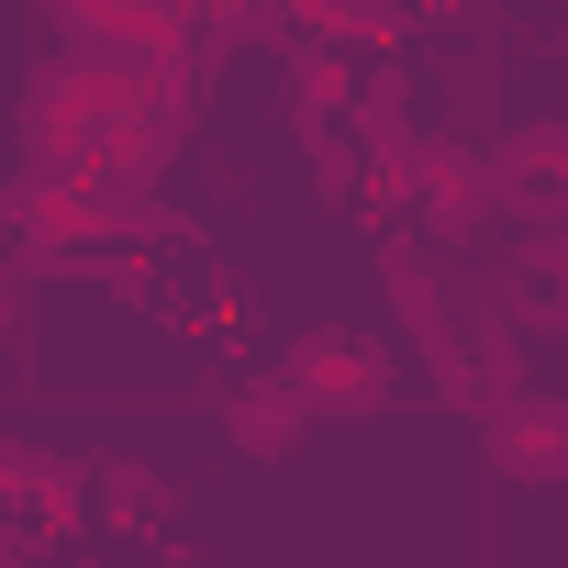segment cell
<instances>
[{
	"label": "cell",
	"mask_w": 568,
	"mask_h": 568,
	"mask_svg": "<svg viewBox=\"0 0 568 568\" xmlns=\"http://www.w3.org/2000/svg\"><path fill=\"white\" fill-rule=\"evenodd\" d=\"M379 302H390V324L413 335L435 402H457V390H468V313H457L446 245H424V223H390V234H379Z\"/></svg>",
	"instance_id": "1"
},
{
	"label": "cell",
	"mask_w": 568,
	"mask_h": 568,
	"mask_svg": "<svg viewBox=\"0 0 568 568\" xmlns=\"http://www.w3.org/2000/svg\"><path fill=\"white\" fill-rule=\"evenodd\" d=\"M278 379H291V390L313 402V424H368V413H390V390H402V357H390L379 335H357V324H313V335H291Z\"/></svg>",
	"instance_id": "2"
},
{
	"label": "cell",
	"mask_w": 568,
	"mask_h": 568,
	"mask_svg": "<svg viewBox=\"0 0 568 568\" xmlns=\"http://www.w3.org/2000/svg\"><path fill=\"white\" fill-rule=\"evenodd\" d=\"M490 212H501V168H490V145L424 134V190H413V223H424V245L468 256V245L490 234Z\"/></svg>",
	"instance_id": "3"
},
{
	"label": "cell",
	"mask_w": 568,
	"mask_h": 568,
	"mask_svg": "<svg viewBox=\"0 0 568 568\" xmlns=\"http://www.w3.org/2000/svg\"><path fill=\"white\" fill-rule=\"evenodd\" d=\"M479 457H490L501 490H557V479H568V402L513 379V390L479 413Z\"/></svg>",
	"instance_id": "4"
},
{
	"label": "cell",
	"mask_w": 568,
	"mask_h": 568,
	"mask_svg": "<svg viewBox=\"0 0 568 568\" xmlns=\"http://www.w3.org/2000/svg\"><path fill=\"white\" fill-rule=\"evenodd\" d=\"M479 313H501L513 335H568V234L535 223L524 245H501V267L479 278Z\"/></svg>",
	"instance_id": "5"
},
{
	"label": "cell",
	"mask_w": 568,
	"mask_h": 568,
	"mask_svg": "<svg viewBox=\"0 0 568 568\" xmlns=\"http://www.w3.org/2000/svg\"><path fill=\"white\" fill-rule=\"evenodd\" d=\"M501 168V212L513 223H568V123H513L490 145Z\"/></svg>",
	"instance_id": "6"
},
{
	"label": "cell",
	"mask_w": 568,
	"mask_h": 568,
	"mask_svg": "<svg viewBox=\"0 0 568 568\" xmlns=\"http://www.w3.org/2000/svg\"><path fill=\"white\" fill-rule=\"evenodd\" d=\"M0 513H23V524H45V535L90 524V457L23 446V457H12V479H0Z\"/></svg>",
	"instance_id": "7"
},
{
	"label": "cell",
	"mask_w": 568,
	"mask_h": 568,
	"mask_svg": "<svg viewBox=\"0 0 568 568\" xmlns=\"http://www.w3.org/2000/svg\"><path fill=\"white\" fill-rule=\"evenodd\" d=\"M223 435H234V457H256V468H278L302 435H313V402L291 390V379H245L234 402H223Z\"/></svg>",
	"instance_id": "8"
},
{
	"label": "cell",
	"mask_w": 568,
	"mask_h": 568,
	"mask_svg": "<svg viewBox=\"0 0 568 568\" xmlns=\"http://www.w3.org/2000/svg\"><path fill=\"white\" fill-rule=\"evenodd\" d=\"M168 513H179V479H168V468H145V457H90V524L156 535Z\"/></svg>",
	"instance_id": "9"
},
{
	"label": "cell",
	"mask_w": 568,
	"mask_h": 568,
	"mask_svg": "<svg viewBox=\"0 0 568 568\" xmlns=\"http://www.w3.org/2000/svg\"><path fill=\"white\" fill-rule=\"evenodd\" d=\"M90 234L101 245H179V223H168L145 168H90Z\"/></svg>",
	"instance_id": "10"
},
{
	"label": "cell",
	"mask_w": 568,
	"mask_h": 568,
	"mask_svg": "<svg viewBox=\"0 0 568 568\" xmlns=\"http://www.w3.org/2000/svg\"><path fill=\"white\" fill-rule=\"evenodd\" d=\"M346 101H357V57L302 45V57H291V123H302V134H313V123H346Z\"/></svg>",
	"instance_id": "11"
},
{
	"label": "cell",
	"mask_w": 568,
	"mask_h": 568,
	"mask_svg": "<svg viewBox=\"0 0 568 568\" xmlns=\"http://www.w3.org/2000/svg\"><path fill=\"white\" fill-rule=\"evenodd\" d=\"M346 123H357V145H390V134H413V68H357V101H346Z\"/></svg>",
	"instance_id": "12"
},
{
	"label": "cell",
	"mask_w": 568,
	"mask_h": 568,
	"mask_svg": "<svg viewBox=\"0 0 568 568\" xmlns=\"http://www.w3.org/2000/svg\"><path fill=\"white\" fill-rule=\"evenodd\" d=\"M302 156H313V190H324V201H368V145H357V123H313Z\"/></svg>",
	"instance_id": "13"
},
{
	"label": "cell",
	"mask_w": 568,
	"mask_h": 568,
	"mask_svg": "<svg viewBox=\"0 0 568 568\" xmlns=\"http://www.w3.org/2000/svg\"><path fill=\"white\" fill-rule=\"evenodd\" d=\"M45 546H57L45 524H23V513H0V568H45Z\"/></svg>",
	"instance_id": "14"
},
{
	"label": "cell",
	"mask_w": 568,
	"mask_h": 568,
	"mask_svg": "<svg viewBox=\"0 0 568 568\" xmlns=\"http://www.w3.org/2000/svg\"><path fill=\"white\" fill-rule=\"evenodd\" d=\"M12 457H23V446H12V435H0V479H12Z\"/></svg>",
	"instance_id": "15"
},
{
	"label": "cell",
	"mask_w": 568,
	"mask_h": 568,
	"mask_svg": "<svg viewBox=\"0 0 568 568\" xmlns=\"http://www.w3.org/2000/svg\"><path fill=\"white\" fill-rule=\"evenodd\" d=\"M278 12H291V23H302V12H313V0H278Z\"/></svg>",
	"instance_id": "16"
},
{
	"label": "cell",
	"mask_w": 568,
	"mask_h": 568,
	"mask_svg": "<svg viewBox=\"0 0 568 568\" xmlns=\"http://www.w3.org/2000/svg\"><path fill=\"white\" fill-rule=\"evenodd\" d=\"M557 234H568V223H557Z\"/></svg>",
	"instance_id": "17"
}]
</instances>
